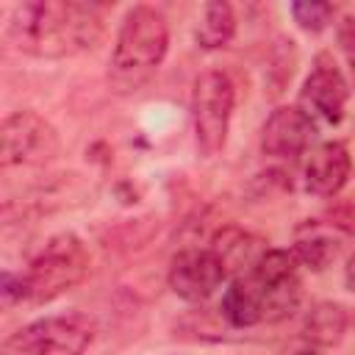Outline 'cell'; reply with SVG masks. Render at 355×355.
<instances>
[{
    "label": "cell",
    "instance_id": "1",
    "mask_svg": "<svg viewBox=\"0 0 355 355\" xmlns=\"http://www.w3.org/2000/svg\"><path fill=\"white\" fill-rule=\"evenodd\" d=\"M103 36V14L94 3L78 0H31L14 8L8 42L36 58L78 55Z\"/></svg>",
    "mask_w": 355,
    "mask_h": 355
},
{
    "label": "cell",
    "instance_id": "2",
    "mask_svg": "<svg viewBox=\"0 0 355 355\" xmlns=\"http://www.w3.org/2000/svg\"><path fill=\"white\" fill-rule=\"evenodd\" d=\"M169 47V31L161 11L136 6L128 11L108 61V86L116 94H133L158 72Z\"/></svg>",
    "mask_w": 355,
    "mask_h": 355
},
{
    "label": "cell",
    "instance_id": "3",
    "mask_svg": "<svg viewBox=\"0 0 355 355\" xmlns=\"http://www.w3.org/2000/svg\"><path fill=\"white\" fill-rule=\"evenodd\" d=\"M89 272V252L72 233L53 236L33 258L25 275V291L31 302H50L75 288Z\"/></svg>",
    "mask_w": 355,
    "mask_h": 355
},
{
    "label": "cell",
    "instance_id": "4",
    "mask_svg": "<svg viewBox=\"0 0 355 355\" xmlns=\"http://www.w3.org/2000/svg\"><path fill=\"white\" fill-rule=\"evenodd\" d=\"M94 324L83 313H61L25 324L6 338L3 355H83Z\"/></svg>",
    "mask_w": 355,
    "mask_h": 355
},
{
    "label": "cell",
    "instance_id": "5",
    "mask_svg": "<svg viewBox=\"0 0 355 355\" xmlns=\"http://www.w3.org/2000/svg\"><path fill=\"white\" fill-rule=\"evenodd\" d=\"M233 80L219 72H202L194 80L191 92V119H194V136L197 147L205 158L216 155L225 147L227 128H230V114H233Z\"/></svg>",
    "mask_w": 355,
    "mask_h": 355
},
{
    "label": "cell",
    "instance_id": "6",
    "mask_svg": "<svg viewBox=\"0 0 355 355\" xmlns=\"http://www.w3.org/2000/svg\"><path fill=\"white\" fill-rule=\"evenodd\" d=\"M58 153L55 128L36 111H14L0 125V164L28 166L47 164Z\"/></svg>",
    "mask_w": 355,
    "mask_h": 355
},
{
    "label": "cell",
    "instance_id": "7",
    "mask_svg": "<svg viewBox=\"0 0 355 355\" xmlns=\"http://www.w3.org/2000/svg\"><path fill=\"white\" fill-rule=\"evenodd\" d=\"M258 291L263 322H277L288 316L300 302V277H297V255L288 250H266L263 258L247 272Z\"/></svg>",
    "mask_w": 355,
    "mask_h": 355
},
{
    "label": "cell",
    "instance_id": "8",
    "mask_svg": "<svg viewBox=\"0 0 355 355\" xmlns=\"http://www.w3.org/2000/svg\"><path fill=\"white\" fill-rule=\"evenodd\" d=\"M225 277L227 272L214 250H183L172 258L169 266V286L186 302L208 300Z\"/></svg>",
    "mask_w": 355,
    "mask_h": 355
},
{
    "label": "cell",
    "instance_id": "9",
    "mask_svg": "<svg viewBox=\"0 0 355 355\" xmlns=\"http://www.w3.org/2000/svg\"><path fill=\"white\" fill-rule=\"evenodd\" d=\"M316 125L300 105H280L269 114L261 130V147L275 158H297L313 141Z\"/></svg>",
    "mask_w": 355,
    "mask_h": 355
},
{
    "label": "cell",
    "instance_id": "10",
    "mask_svg": "<svg viewBox=\"0 0 355 355\" xmlns=\"http://www.w3.org/2000/svg\"><path fill=\"white\" fill-rule=\"evenodd\" d=\"M347 97H349L347 80L341 78L336 64H327V61H319L311 69V75L305 78L302 92H300L302 111L311 119H322L327 125L341 122L344 108H347Z\"/></svg>",
    "mask_w": 355,
    "mask_h": 355
},
{
    "label": "cell",
    "instance_id": "11",
    "mask_svg": "<svg viewBox=\"0 0 355 355\" xmlns=\"http://www.w3.org/2000/svg\"><path fill=\"white\" fill-rule=\"evenodd\" d=\"M352 169L349 150L341 141H324L305 161V189L316 197H333L344 189Z\"/></svg>",
    "mask_w": 355,
    "mask_h": 355
},
{
    "label": "cell",
    "instance_id": "12",
    "mask_svg": "<svg viewBox=\"0 0 355 355\" xmlns=\"http://www.w3.org/2000/svg\"><path fill=\"white\" fill-rule=\"evenodd\" d=\"M211 250L219 255V261H222L227 275L233 272L236 277H241V275L255 269V263L263 258V252L269 247L263 244V239H258L252 233H244L239 227H225L222 233L214 236V247Z\"/></svg>",
    "mask_w": 355,
    "mask_h": 355
},
{
    "label": "cell",
    "instance_id": "13",
    "mask_svg": "<svg viewBox=\"0 0 355 355\" xmlns=\"http://www.w3.org/2000/svg\"><path fill=\"white\" fill-rule=\"evenodd\" d=\"M222 313L236 327H252V324L263 322L258 291H255V286H252V280L247 275L236 277L230 283V288L225 291V297H222Z\"/></svg>",
    "mask_w": 355,
    "mask_h": 355
},
{
    "label": "cell",
    "instance_id": "14",
    "mask_svg": "<svg viewBox=\"0 0 355 355\" xmlns=\"http://www.w3.org/2000/svg\"><path fill=\"white\" fill-rule=\"evenodd\" d=\"M233 33H236L233 8L227 3H222V0L208 3L202 8V19L197 22V31H194L197 44L205 47V50H219V47H227Z\"/></svg>",
    "mask_w": 355,
    "mask_h": 355
},
{
    "label": "cell",
    "instance_id": "15",
    "mask_svg": "<svg viewBox=\"0 0 355 355\" xmlns=\"http://www.w3.org/2000/svg\"><path fill=\"white\" fill-rule=\"evenodd\" d=\"M347 327V313L341 305H333V302H319L308 311L305 316V324H302V336L313 344H322V347H330L341 338Z\"/></svg>",
    "mask_w": 355,
    "mask_h": 355
},
{
    "label": "cell",
    "instance_id": "16",
    "mask_svg": "<svg viewBox=\"0 0 355 355\" xmlns=\"http://www.w3.org/2000/svg\"><path fill=\"white\" fill-rule=\"evenodd\" d=\"M291 14H294V22L302 31L319 33V31H324L330 25L333 6L330 3H322V0H300V3H291Z\"/></svg>",
    "mask_w": 355,
    "mask_h": 355
},
{
    "label": "cell",
    "instance_id": "17",
    "mask_svg": "<svg viewBox=\"0 0 355 355\" xmlns=\"http://www.w3.org/2000/svg\"><path fill=\"white\" fill-rule=\"evenodd\" d=\"M294 255H297V261H302L311 269H324L327 261L336 258V247L324 236H311V239H300L297 241Z\"/></svg>",
    "mask_w": 355,
    "mask_h": 355
},
{
    "label": "cell",
    "instance_id": "18",
    "mask_svg": "<svg viewBox=\"0 0 355 355\" xmlns=\"http://www.w3.org/2000/svg\"><path fill=\"white\" fill-rule=\"evenodd\" d=\"M338 42H341V50L347 55V64L352 69V78H355V17L344 19L341 28H338Z\"/></svg>",
    "mask_w": 355,
    "mask_h": 355
},
{
    "label": "cell",
    "instance_id": "19",
    "mask_svg": "<svg viewBox=\"0 0 355 355\" xmlns=\"http://www.w3.org/2000/svg\"><path fill=\"white\" fill-rule=\"evenodd\" d=\"M344 280H347V288H349V291H355V255H352V258H349V263H347Z\"/></svg>",
    "mask_w": 355,
    "mask_h": 355
},
{
    "label": "cell",
    "instance_id": "20",
    "mask_svg": "<svg viewBox=\"0 0 355 355\" xmlns=\"http://www.w3.org/2000/svg\"><path fill=\"white\" fill-rule=\"evenodd\" d=\"M300 355H316V352H311V349H308V352H300Z\"/></svg>",
    "mask_w": 355,
    "mask_h": 355
}]
</instances>
